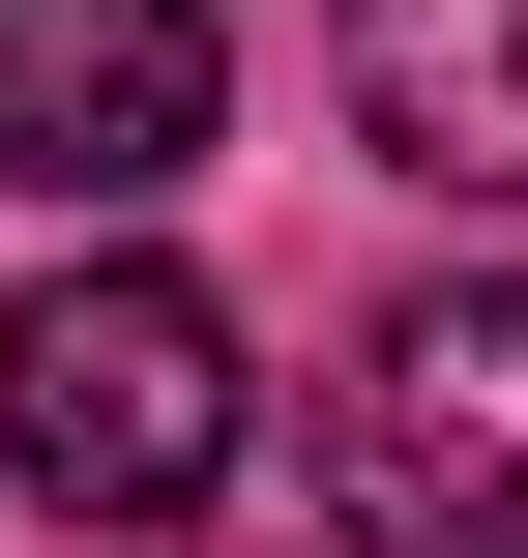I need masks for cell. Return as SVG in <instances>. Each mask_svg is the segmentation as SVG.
Here are the masks:
<instances>
[{
  "label": "cell",
  "mask_w": 528,
  "mask_h": 558,
  "mask_svg": "<svg viewBox=\"0 0 528 558\" xmlns=\"http://www.w3.org/2000/svg\"><path fill=\"white\" fill-rule=\"evenodd\" d=\"M0 441H29V500H88V530H176V500H235L265 383H235V324H206L176 265H59V294L0 324Z\"/></svg>",
  "instance_id": "obj_1"
},
{
  "label": "cell",
  "mask_w": 528,
  "mask_h": 558,
  "mask_svg": "<svg viewBox=\"0 0 528 558\" xmlns=\"http://www.w3.org/2000/svg\"><path fill=\"white\" fill-rule=\"evenodd\" d=\"M323 500L382 558H528V294H412L323 383Z\"/></svg>",
  "instance_id": "obj_2"
},
{
  "label": "cell",
  "mask_w": 528,
  "mask_h": 558,
  "mask_svg": "<svg viewBox=\"0 0 528 558\" xmlns=\"http://www.w3.org/2000/svg\"><path fill=\"white\" fill-rule=\"evenodd\" d=\"M235 118L206 0H0V206H176Z\"/></svg>",
  "instance_id": "obj_3"
},
{
  "label": "cell",
  "mask_w": 528,
  "mask_h": 558,
  "mask_svg": "<svg viewBox=\"0 0 528 558\" xmlns=\"http://www.w3.org/2000/svg\"><path fill=\"white\" fill-rule=\"evenodd\" d=\"M353 147L441 206H528V0H353Z\"/></svg>",
  "instance_id": "obj_4"
}]
</instances>
